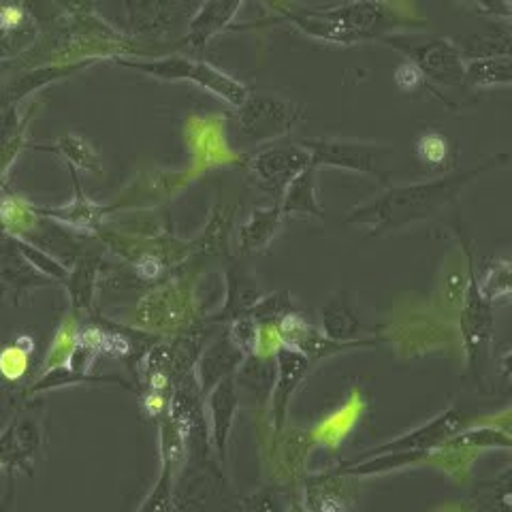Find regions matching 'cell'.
Returning <instances> with one entry per match:
<instances>
[{"mask_svg":"<svg viewBox=\"0 0 512 512\" xmlns=\"http://www.w3.org/2000/svg\"><path fill=\"white\" fill-rule=\"evenodd\" d=\"M239 133L248 141H274L293 131L299 122V109L274 94H252L237 107Z\"/></svg>","mask_w":512,"mask_h":512,"instance_id":"52a82bcc","label":"cell"},{"mask_svg":"<svg viewBox=\"0 0 512 512\" xmlns=\"http://www.w3.org/2000/svg\"><path fill=\"white\" fill-rule=\"evenodd\" d=\"M461 248L468 256V284L461 299L459 331L463 352H466L468 376L474 378L476 384H483V367L489 359L493 342V303L483 295L478 286V271L474 267L472 248L466 242H461Z\"/></svg>","mask_w":512,"mask_h":512,"instance_id":"277c9868","label":"cell"},{"mask_svg":"<svg viewBox=\"0 0 512 512\" xmlns=\"http://www.w3.org/2000/svg\"><path fill=\"white\" fill-rule=\"evenodd\" d=\"M306 35L352 45L370 39H384L397 26L395 15L384 0H348L344 5L308 11H280Z\"/></svg>","mask_w":512,"mask_h":512,"instance_id":"7a4b0ae2","label":"cell"},{"mask_svg":"<svg viewBox=\"0 0 512 512\" xmlns=\"http://www.w3.org/2000/svg\"><path fill=\"white\" fill-rule=\"evenodd\" d=\"M282 216V207H274V210H259L254 212L250 222L242 231V242L248 250H259L269 244V239L274 237Z\"/></svg>","mask_w":512,"mask_h":512,"instance_id":"ac0fdd59","label":"cell"},{"mask_svg":"<svg viewBox=\"0 0 512 512\" xmlns=\"http://www.w3.org/2000/svg\"><path fill=\"white\" fill-rule=\"evenodd\" d=\"M500 372H502V376L512 378V350L506 352V355L502 357V361H500Z\"/></svg>","mask_w":512,"mask_h":512,"instance_id":"cb8c5ba5","label":"cell"},{"mask_svg":"<svg viewBox=\"0 0 512 512\" xmlns=\"http://www.w3.org/2000/svg\"><path fill=\"white\" fill-rule=\"evenodd\" d=\"M382 41L421 69L425 86L442 103L446 101L444 90L470 88L468 58L455 41L434 35H389Z\"/></svg>","mask_w":512,"mask_h":512,"instance_id":"3957f363","label":"cell"},{"mask_svg":"<svg viewBox=\"0 0 512 512\" xmlns=\"http://www.w3.org/2000/svg\"><path fill=\"white\" fill-rule=\"evenodd\" d=\"M229 389H231V384H222L220 391H218V397H220V402H222V408H224V410L229 408ZM229 419H231L229 412L222 416L218 410H214V421H216V427L222 429V440H224V431H227Z\"/></svg>","mask_w":512,"mask_h":512,"instance_id":"7402d4cb","label":"cell"},{"mask_svg":"<svg viewBox=\"0 0 512 512\" xmlns=\"http://www.w3.org/2000/svg\"><path fill=\"white\" fill-rule=\"evenodd\" d=\"M414 154L423 165L431 169H442L448 165V158L453 156L451 143L438 131H425L414 141Z\"/></svg>","mask_w":512,"mask_h":512,"instance_id":"d6986e66","label":"cell"},{"mask_svg":"<svg viewBox=\"0 0 512 512\" xmlns=\"http://www.w3.org/2000/svg\"><path fill=\"white\" fill-rule=\"evenodd\" d=\"M395 82L404 92H414L419 86H425V77L414 62L404 60L402 64H399V69L395 71Z\"/></svg>","mask_w":512,"mask_h":512,"instance_id":"ffe728a7","label":"cell"},{"mask_svg":"<svg viewBox=\"0 0 512 512\" xmlns=\"http://www.w3.org/2000/svg\"><path fill=\"white\" fill-rule=\"evenodd\" d=\"M468 427V416L463 414L457 408H446L444 412H440L436 419H431L429 423H425L423 427L410 431V434L399 436L397 440H391L387 444H382L378 448H372L365 455L352 459L359 461L365 457L372 455H380V453H431L438 455L442 448L448 444V440L455 438L461 429Z\"/></svg>","mask_w":512,"mask_h":512,"instance_id":"9c48e42d","label":"cell"},{"mask_svg":"<svg viewBox=\"0 0 512 512\" xmlns=\"http://www.w3.org/2000/svg\"><path fill=\"white\" fill-rule=\"evenodd\" d=\"M282 214H299V216H323V210L316 201V167L301 171L297 178L288 184L282 197Z\"/></svg>","mask_w":512,"mask_h":512,"instance_id":"5bb4252c","label":"cell"},{"mask_svg":"<svg viewBox=\"0 0 512 512\" xmlns=\"http://www.w3.org/2000/svg\"><path fill=\"white\" fill-rule=\"evenodd\" d=\"M323 329L329 340L350 344L359 338L361 323L355 312L348 308V303L340 297L323 308Z\"/></svg>","mask_w":512,"mask_h":512,"instance_id":"2e32d148","label":"cell"},{"mask_svg":"<svg viewBox=\"0 0 512 512\" xmlns=\"http://www.w3.org/2000/svg\"><path fill=\"white\" fill-rule=\"evenodd\" d=\"M468 451H512V434L500 427H470L461 429L440 453H468Z\"/></svg>","mask_w":512,"mask_h":512,"instance_id":"4fadbf2b","label":"cell"},{"mask_svg":"<svg viewBox=\"0 0 512 512\" xmlns=\"http://www.w3.org/2000/svg\"><path fill=\"white\" fill-rule=\"evenodd\" d=\"M122 67L137 69L141 73H148L158 79H184V82H192L207 92L216 94L231 107H242L250 96L248 86L237 82L231 75L222 73L220 69L212 67L203 60H192L186 56H167L156 60H139V58H118Z\"/></svg>","mask_w":512,"mask_h":512,"instance_id":"5b68a950","label":"cell"},{"mask_svg":"<svg viewBox=\"0 0 512 512\" xmlns=\"http://www.w3.org/2000/svg\"><path fill=\"white\" fill-rule=\"evenodd\" d=\"M58 5H62L67 11H71L73 15H77V18H92V5L88 3V0H56Z\"/></svg>","mask_w":512,"mask_h":512,"instance_id":"603a6c76","label":"cell"},{"mask_svg":"<svg viewBox=\"0 0 512 512\" xmlns=\"http://www.w3.org/2000/svg\"><path fill=\"white\" fill-rule=\"evenodd\" d=\"M278 365H280V380H278V391H276V416L278 425L284 419V410L288 399H291L297 384L306 376L310 367V357L306 352H301L295 346L284 344L278 352Z\"/></svg>","mask_w":512,"mask_h":512,"instance_id":"7c38bea8","label":"cell"},{"mask_svg":"<svg viewBox=\"0 0 512 512\" xmlns=\"http://www.w3.org/2000/svg\"><path fill=\"white\" fill-rule=\"evenodd\" d=\"M468 77H470V86H476V88L512 86V56L470 58Z\"/></svg>","mask_w":512,"mask_h":512,"instance_id":"9a60e30c","label":"cell"},{"mask_svg":"<svg viewBox=\"0 0 512 512\" xmlns=\"http://www.w3.org/2000/svg\"><path fill=\"white\" fill-rule=\"evenodd\" d=\"M506 160L508 154H498L487 158L485 163H480L476 167L448 173L438 180L391 186L370 203H365L357 207L352 214H348L346 222L367 227V235L370 237H380L384 233L423 222L442 212L444 207L455 203V199L466 190L468 184H472L480 175L498 169Z\"/></svg>","mask_w":512,"mask_h":512,"instance_id":"6da1fadb","label":"cell"},{"mask_svg":"<svg viewBox=\"0 0 512 512\" xmlns=\"http://www.w3.org/2000/svg\"><path fill=\"white\" fill-rule=\"evenodd\" d=\"M180 15V0H126V20L135 37L167 35Z\"/></svg>","mask_w":512,"mask_h":512,"instance_id":"30bf717a","label":"cell"},{"mask_svg":"<svg viewBox=\"0 0 512 512\" xmlns=\"http://www.w3.org/2000/svg\"><path fill=\"white\" fill-rule=\"evenodd\" d=\"M508 303H512V297H510V299H508Z\"/></svg>","mask_w":512,"mask_h":512,"instance_id":"4316f807","label":"cell"},{"mask_svg":"<svg viewBox=\"0 0 512 512\" xmlns=\"http://www.w3.org/2000/svg\"><path fill=\"white\" fill-rule=\"evenodd\" d=\"M506 26H508V28H510V30H512V18H510V20H508V22H506Z\"/></svg>","mask_w":512,"mask_h":512,"instance_id":"484cf974","label":"cell"},{"mask_svg":"<svg viewBox=\"0 0 512 512\" xmlns=\"http://www.w3.org/2000/svg\"><path fill=\"white\" fill-rule=\"evenodd\" d=\"M312 152L314 167H338L352 173L367 175L382 184L391 178V158L395 150L382 143H365V141H340V139H320V141H303Z\"/></svg>","mask_w":512,"mask_h":512,"instance_id":"8992f818","label":"cell"},{"mask_svg":"<svg viewBox=\"0 0 512 512\" xmlns=\"http://www.w3.org/2000/svg\"><path fill=\"white\" fill-rule=\"evenodd\" d=\"M312 165V152L303 143H278L256 154L250 171L267 192L282 199L288 184Z\"/></svg>","mask_w":512,"mask_h":512,"instance_id":"ba28073f","label":"cell"},{"mask_svg":"<svg viewBox=\"0 0 512 512\" xmlns=\"http://www.w3.org/2000/svg\"><path fill=\"white\" fill-rule=\"evenodd\" d=\"M26 352L20 348H9L0 355V370L7 378H18L26 370Z\"/></svg>","mask_w":512,"mask_h":512,"instance_id":"44dd1931","label":"cell"},{"mask_svg":"<svg viewBox=\"0 0 512 512\" xmlns=\"http://www.w3.org/2000/svg\"><path fill=\"white\" fill-rule=\"evenodd\" d=\"M478 286L491 303L512 297V259H491L478 274Z\"/></svg>","mask_w":512,"mask_h":512,"instance_id":"e0dca14e","label":"cell"},{"mask_svg":"<svg viewBox=\"0 0 512 512\" xmlns=\"http://www.w3.org/2000/svg\"><path fill=\"white\" fill-rule=\"evenodd\" d=\"M246 0H203V5L197 9V13L190 18L186 41L195 50H203L216 35L227 28L237 11L242 9Z\"/></svg>","mask_w":512,"mask_h":512,"instance_id":"8fae6325","label":"cell"},{"mask_svg":"<svg viewBox=\"0 0 512 512\" xmlns=\"http://www.w3.org/2000/svg\"><path fill=\"white\" fill-rule=\"evenodd\" d=\"M498 3L506 9V13L512 18V0H498Z\"/></svg>","mask_w":512,"mask_h":512,"instance_id":"d4e9b609","label":"cell"}]
</instances>
